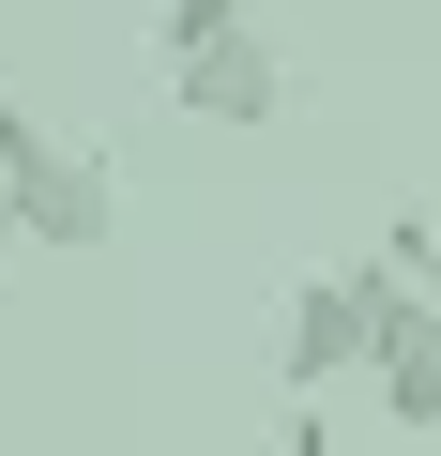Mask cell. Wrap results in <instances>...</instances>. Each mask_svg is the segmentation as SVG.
I'll return each mask as SVG.
<instances>
[{"instance_id":"3","label":"cell","mask_w":441,"mask_h":456,"mask_svg":"<svg viewBox=\"0 0 441 456\" xmlns=\"http://www.w3.org/2000/svg\"><path fill=\"white\" fill-rule=\"evenodd\" d=\"M167 92H183V122H213V137H259V122L290 107V77H274L259 16H244L229 46H198V61H167Z\"/></svg>"},{"instance_id":"1","label":"cell","mask_w":441,"mask_h":456,"mask_svg":"<svg viewBox=\"0 0 441 456\" xmlns=\"http://www.w3.org/2000/svg\"><path fill=\"white\" fill-rule=\"evenodd\" d=\"M0 198H16L31 213V244H107V228H122V167L92 152V137H61L31 92H0Z\"/></svg>"},{"instance_id":"7","label":"cell","mask_w":441,"mask_h":456,"mask_svg":"<svg viewBox=\"0 0 441 456\" xmlns=\"http://www.w3.org/2000/svg\"><path fill=\"white\" fill-rule=\"evenodd\" d=\"M16 244H31V213H16V198H0V259H16Z\"/></svg>"},{"instance_id":"4","label":"cell","mask_w":441,"mask_h":456,"mask_svg":"<svg viewBox=\"0 0 441 456\" xmlns=\"http://www.w3.org/2000/svg\"><path fill=\"white\" fill-rule=\"evenodd\" d=\"M229 31H244V0H167V16H152V46H167V61H198V46H229Z\"/></svg>"},{"instance_id":"2","label":"cell","mask_w":441,"mask_h":456,"mask_svg":"<svg viewBox=\"0 0 441 456\" xmlns=\"http://www.w3.org/2000/svg\"><path fill=\"white\" fill-rule=\"evenodd\" d=\"M380 365V320H365V274H305L290 289V335H274V380L290 395H335Z\"/></svg>"},{"instance_id":"6","label":"cell","mask_w":441,"mask_h":456,"mask_svg":"<svg viewBox=\"0 0 441 456\" xmlns=\"http://www.w3.org/2000/svg\"><path fill=\"white\" fill-rule=\"evenodd\" d=\"M290 456H335V395H290Z\"/></svg>"},{"instance_id":"5","label":"cell","mask_w":441,"mask_h":456,"mask_svg":"<svg viewBox=\"0 0 441 456\" xmlns=\"http://www.w3.org/2000/svg\"><path fill=\"white\" fill-rule=\"evenodd\" d=\"M380 259H396L411 289H441V213H396V228H380Z\"/></svg>"}]
</instances>
